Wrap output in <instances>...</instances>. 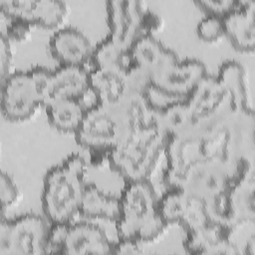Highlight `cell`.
Segmentation results:
<instances>
[{
  "label": "cell",
  "mask_w": 255,
  "mask_h": 255,
  "mask_svg": "<svg viewBox=\"0 0 255 255\" xmlns=\"http://www.w3.org/2000/svg\"><path fill=\"white\" fill-rule=\"evenodd\" d=\"M88 167L83 155L72 153L47 170L43 179L41 205L50 224L70 223L80 217Z\"/></svg>",
  "instance_id": "1"
},
{
  "label": "cell",
  "mask_w": 255,
  "mask_h": 255,
  "mask_svg": "<svg viewBox=\"0 0 255 255\" xmlns=\"http://www.w3.org/2000/svg\"><path fill=\"white\" fill-rule=\"evenodd\" d=\"M121 215L116 222L118 239L141 244L157 239L168 226L158 208V196L149 179L126 181L120 195Z\"/></svg>",
  "instance_id": "2"
},
{
  "label": "cell",
  "mask_w": 255,
  "mask_h": 255,
  "mask_svg": "<svg viewBox=\"0 0 255 255\" xmlns=\"http://www.w3.org/2000/svg\"><path fill=\"white\" fill-rule=\"evenodd\" d=\"M167 134L158 124L127 134L109 153V164L126 181L145 180L164 154Z\"/></svg>",
  "instance_id": "3"
},
{
  "label": "cell",
  "mask_w": 255,
  "mask_h": 255,
  "mask_svg": "<svg viewBox=\"0 0 255 255\" xmlns=\"http://www.w3.org/2000/svg\"><path fill=\"white\" fill-rule=\"evenodd\" d=\"M190 129H204L228 123L239 116L228 90L216 76L206 74L186 98Z\"/></svg>",
  "instance_id": "4"
},
{
  "label": "cell",
  "mask_w": 255,
  "mask_h": 255,
  "mask_svg": "<svg viewBox=\"0 0 255 255\" xmlns=\"http://www.w3.org/2000/svg\"><path fill=\"white\" fill-rule=\"evenodd\" d=\"M115 242L100 222L83 219L65 224H50L47 253L111 254Z\"/></svg>",
  "instance_id": "5"
},
{
  "label": "cell",
  "mask_w": 255,
  "mask_h": 255,
  "mask_svg": "<svg viewBox=\"0 0 255 255\" xmlns=\"http://www.w3.org/2000/svg\"><path fill=\"white\" fill-rule=\"evenodd\" d=\"M50 223L36 213L2 218L0 223V255L47 254Z\"/></svg>",
  "instance_id": "6"
},
{
  "label": "cell",
  "mask_w": 255,
  "mask_h": 255,
  "mask_svg": "<svg viewBox=\"0 0 255 255\" xmlns=\"http://www.w3.org/2000/svg\"><path fill=\"white\" fill-rule=\"evenodd\" d=\"M82 147L111 151L125 136L126 131L114 107L103 104L85 110L82 124L74 133Z\"/></svg>",
  "instance_id": "7"
},
{
  "label": "cell",
  "mask_w": 255,
  "mask_h": 255,
  "mask_svg": "<svg viewBox=\"0 0 255 255\" xmlns=\"http://www.w3.org/2000/svg\"><path fill=\"white\" fill-rule=\"evenodd\" d=\"M41 107L44 105L29 70L14 71L2 81L1 111L7 120L28 121Z\"/></svg>",
  "instance_id": "8"
},
{
  "label": "cell",
  "mask_w": 255,
  "mask_h": 255,
  "mask_svg": "<svg viewBox=\"0 0 255 255\" xmlns=\"http://www.w3.org/2000/svg\"><path fill=\"white\" fill-rule=\"evenodd\" d=\"M158 208L167 225L178 224L185 231L216 221L201 197L180 187H168L158 197Z\"/></svg>",
  "instance_id": "9"
},
{
  "label": "cell",
  "mask_w": 255,
  "mask_h": 255,
  "mask_svg": "<svg viewBox=\"0 0 255 255\" xmlns=\"http://www.w3.org/2000/svg\"><path fill=\"white\" fill-rule=\"evenodd\" d=\"M148 8L140 0H110L106 2L109 36L118 44L131 48L142 36L141 18Z\"/></svg>",
  "instance_id": "10"
},
{
  "label": "cell",
  "mask_w": 255,
  "mask_h": 255,
  "mask_svg": "<svg viewBox=\"0 0 255 255\" xmlns=\"http://www.w3.org/2000/svg\"><path fill=\"white\" fill-rule=\"evenodd\" d=\"M0 10L8 19L23 18L46 29L60 26L68 14L67 4L60 0H1Z\"/></svg>",
  "instance_id": "11"
},
{
  "label": "cell",
  "mask_w": 255,
  "mask_h": 255,
  "mask_svg": "<svg viewBox=\"0 0 255 255\" xmlns=\"http://www.w3.org/2000/svg\"><path fill=\"white\" fill-rule=\"evenodd\" d=\"M206 74V67L200 60L187 58L179 60L171 69L150 81L149 85L169 97L184 100Z\"/></svg>",
  "instance_id": "12"
},
{
  "label": "cell",
  "mask_w": 255,
  "mask_h": 255,
  "mask_svg": "<svg viewBox=\"0 0 255 255\" xmlns=\"http://www.w3.org/2000/svg\"><path fill=\"white\" fill-rule=\"evenodd\" d=\"M183 246L191 254H231L238 252L232 242V226L220 221H211L199 228L186 231Z\"/></svg>",
  "instance_id": "13"
},
{
  "label": "cell",
  "mask_w": 255,
  "mask_h": 255,
  "mask_svg": "<svg viewBox=\"0 0 255 255\" xmlns=\"http://www.w3.org/2000/svg\"><path fill=\"white\" fill-rule=\"evenodd\" d=\"M48 48L51 56L60 65L84 66L88 65L94 49L89 38L72 26L60 28L53 33Z\"/></svg>",
  "instance_id": "14"
},
{
  "label": "cell",
  "mask_w": 255,
  "mask_h": 255,
  "mask_svg": "<svg viewBox=\"0 0 255 255\" xmlns=\"http://www.w3.org/2000/svg\"><path fill=\"white\" fill-rule=\"evenodd\" d=\"M224 36L238 51L250 53L255 47V2L239 0L238 5L222 17Z\"/></svg>",
  "instance_id": "15"
},
{
  "label": "cell",
  "mask_w": 255,
  "mask_h": 255,
  "mask_svg": "<svg viewBox=\"0 0 255 255\" xmlns=\"http://www.w3.org/2000/svg\"><path fill=\"white\" fill-rule=\"evenodd\" d=\"M136 64L145 70L150 81L161 76L179 62L174 51L165 47L153 35L139 37L131 46Z\"/></svg>",
  "instance_id": "16"
},
{
  "label": "cell",
  "mask_w": 255,
  "mask_h": 255,
  "mask_svg": "<svg viewBox=\"0 0 255 255\" xmlns=\"http://www.w3.org/2000/svg\"><path fill=\"white\" fill-rule=\"evenodd\" d=\"M79 215L83 219L116 223L121 215L120 198L104 192L94 183H87Z\"/></svg>",
  "instance_id": "17"
},
{
  "label": "cell",
  "mask_w": 255,
  "mask_h": 255,
  "mask_svg": "<svg viewBox=\"0 0 255 255\" xmlns=\"http://www.w3.org/2000/svg\"><path fill=\"white\" fill-rule=\"evenodd\" d=\"M137 64L131 48H126L115 42L109 35L93 49L88 68H109L122 73L126 78Z\"/></svg>",
  "instance_id": "18"
},
{
  "label": "cell",
  "mask_w": 255,
  "mask_h": 255,
  "mask_svg": "<svg viewBox=\"0 0 255 255\" xmlns=\"http://www.w3.org/2000/svg\"><path fill=\"white\" fill-rule=\"evenodd\" d=\"M90 89L99 104L116 106L129 91L127 78L109 68H89Z\"/></svg>",
  "instance_id": "19"
},
{
  "label": "cell",
  "mask_w": 255,
  "mask_h": 255,
  "mask_svg": "<svg viewBox=\"0 0 255 255\" xmlns=\"http://www.w3.org/2000/svg\"><path fill=\"white\" fill-rule=\"evenodd\" d=\"M52 100L57 98H70L81 102L90 91V74L87 66L59 65L55 70H52Z\"/></svg>",
  "instance_id": "20"
},
{
  "label": "cell",
  "mask_w": 255,
  "mask_h": 255,
  "mask_svg": "<svg viewBox=\"0 0 255 255\" xmlns=\"http://www.w3.org/2000/svg\"><path fill=\"white\" fill-rule=\"evenodd\" d=\"M217 79L230 93L239 115L252 116L253 108L246 86V74L242 65L234 60L225 61L218 70Z\"/></svg>",
  "instance_id": "21"
},
{
  "label": "cell",
  "mask_w": 255,
  "mask_h": 255,
  "mask_svg": "<svg viewBox=\"0 0 255 255\" xmlns=\"http://www.w3.org/2000/svg\"><path fill=\"white\" fill-rule=\"evenodd\" d=\"M45 109L50 125L65 133H75L85 114L81 102L70 98L54 99L45 106Z\"/></svg>",
  "instance_id": "22"
},
{
  "label": "cell",
  "mask_w": 255,
  "mask_h": 255,
  "mask_svg": "<svg viewBox=\"0 0 255 255\" xmlns=\"http://www.w3.org/2000/svg\"><path fill=\"white\" fill-rule=\"evenodd\" d=\"M197 36L204 42H215L224 36L222 17L205 14L196 25Z\"/></svg>",
  "instance_id": "23"
},
{
  "label": "cell",
  "mask_w": 255,
  "mask_h": 255,
  "mask_svg": "<svg viewBox=\"0 0 255 255\" xmlns=\"http://www.w3.org/2000/svg\"><path fill=\"white\" fill-rule=\"evenodd\" d=\"M0 180V199L2 214H4L6 209L14 206L17 203L19 199V189L13 178L7 172L1 173Z\"/></svg>",
  "instance_id": "24"
},
{
  "label": "cell",
  "mask_w": 255,
  "mask_h": 255,
  "mask_svg": "<svg viewBox=\"0 0 255 255\" xmlns=\"http://www.w3.org/2000/svg\"><path fill=\"white\" fill-rule=\"evenodd\" d=\"M9 20L6 33L4 34L11 42H23L29 39L35 27L31 22L23 18H12Z\"/></svg>",
  "instance_id": "25"
},
{
  "label": "cell",
  "mask_w": 255,
  "mask_h": 255,
  "mask_svg": "<svg viewBox=\"0 0 255 255\" xmlns=\"http://www.w3.org/2000/svg\"><path fill=\"white\" fill-rule=\"evenodd\" d=\"M194 3L204 11L205 14L223 17L238 5L239 0H199Z\"/></svg>",
  "instance_id": "26"
},
{
  "label": "cell",
  "mask_w": 255,
  "mask_h": 255,
  "mask_svg": "<svg viewBox=\"0 0 255 255\" xmlns=\"http://www.w3.org/2000/svg\"><path fill=\"white\" fill-rule=\"evenodd\" d=\"M0 61H1V80L3 81L13 73V53L11 41L2 33L0 38Z\"/></svg>",
  "instance_id": "27"
},
{
  "label": "cell",
  "mask_w": 255,
  "mask_h": 255,
  "mask_svg": "<svg viewBox=\"0 0 255 255\" xmlns=\"http://www.w3.org/2000/svg\"><path fill=\"white\" fill-rule=\"evenodd\" d=\"M162 20L158 14L147 8L141 18V31L143 35H153L162 27Z\"/></svg>",
  "instance_id": "28"
},
{
  "label": "cell",
  "mask_w": 255,
  "mask_h": 255,
  "mask_svg": "<svg viewBox=\"0 0 255 255\" xmlns=\"http://www.w3.org/2000/svg\"><path fill=\"white\" fill-rule=\"evenodd\" d=\"M141 243L129 240V239H125V238H120L116 241L114 245V253L116 254H138L142 252L141 249Z\"/></svg>",
  "instance_id": "29"
}]
</instances>
